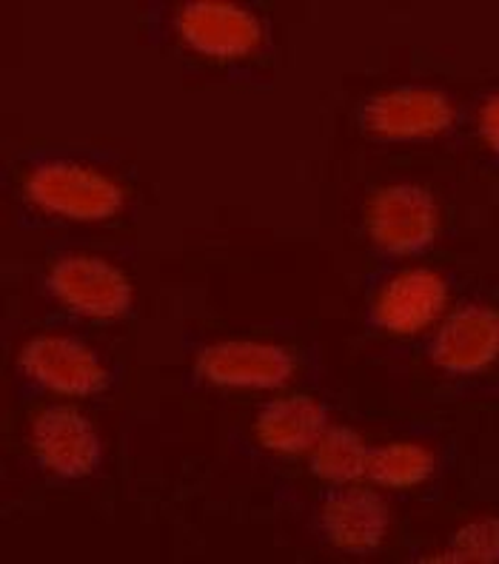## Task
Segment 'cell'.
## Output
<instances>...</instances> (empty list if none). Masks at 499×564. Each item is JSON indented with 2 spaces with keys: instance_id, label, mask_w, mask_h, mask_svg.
Instances as JSON below:
<instances>
[{
  "instance_id": "cell-2",
  "label": "cell",
  "mask_w": 499,
  "mask_h": 564,
  "mask_svg": "<svg viewBox=\"0 0 499 564\" xmlns=\"http://www.w3.org/2000/svg\"><path fill=\"white\" fill-rule=\"evenodd\" d=\"M368 235L386 254L409 257L434 242L440 208L425 188L411 183L386 186L368 203Z\"/></svg>"
},
{
  "instance_id": "cell-4",
  "label": "cell",
  "mask_w": 499,
  "mask_h": 564,
  "mask_svg": "<svg viewBox=\"0 0 499 564\" xmlns=\"http://www.w3.org/2000/svg\"><path fill=\"white\" fill-rule=\"evenodd\" d=\"M294 357L280 345L229 343L206 345L195 359V373L211 386L243 388V391H271L285 386L294 373Z\"/></svg>"
},
{
  "instance_id": "cell-10",
  "label": "cell",
  "mask_w": 499,
  "mask_h": 564,
  "mask_svg": "<svg viewBox=\"0 0 499 564\" xmlns=\"http://www.w3.org/2000/svg\"><path fill=\"white\" fill-rule=\"evenodd\" d=\"M448 303V285L429 269L400 271L380 289L371 317L389 334H420L443 314Z\"/></svg>"
},
{
  "instance_id": "cell-14",
  "label": "cell",
  "mask_w": 499,
  "mask_h": 564,
  "mask_svg": "<svg viewBox=\"0 0 499 564\" xmlns=\"http://www.w3.org/2000/svg\"><path fill=\"white\" fill-rule=\"evenodd\" d=\"M434 454L429 447L416 442H394L368 451V470L366 476L371 482L386 485V488H414L431 479L434 474Z\"/></svg>"
},
{
  "instance_id": "cell-8",
  "label": "cell",
  "mask_w": 499,
  "mask_h": 564,
  "mask_svg": "<svg viewBox=\"0 0 499 564\" xmlns=\"http://www.w3.org/2000/svg\"><path fill=\"white\" fill-rule=\"evenodd\" d=\"M177 32L186 46L217 61L249 55L263 41V26L249 9L217 0L186 3L177 14Z\"/></svg>"
},
{
  "instance_id": "cell-15",
  "label": "cell",
  "mask_w": 499,
  "mask_h": 564,
  "mask_svg": "<svg viewBox=\"0 0 499 564\" xmlns=\"http://www.w3.org/2000/svg\"><path fill=\"white\" fill-rule=\"evenodd\" d=\"M440 562L457 564H497L499 562V519L486 517L465 524L454 533L451 547Z\"/></svg>"
},
{
  "instance_id": "cell-1",
  "label": "cell",
  "mask_w": 499,
  "mask_h": 564,
  "mask_svg": "<svg viewBox=\"0 0 499 564\" xmlns=\"http://www.w3.org/2000/svg\"><path fill=\"white\" fill-rule=\"evenodd\" d=\"M23 188L32 206L66 220H109L123 208V192L118 183H111L89 165L69 163V160L41 163L29 174Z\"/></svg>"
},
{
  "instance_id": "cell-13",
  "label": "cell",
  "mask_w": 499,
  "mask_h": 564,
  "mask_svg": "<svg viewBox=\"0 0 499 564\" xmlns=\"http://www.w3.org/2000/svg\"><path fill=\"white\" fill-rule=\"evenodd\" d=\"M312 451V474L323 479V482L348 485L366 476L368 447L362 436L351 431V427H326Z\"/></svg>"
},
{
  "instance_id": "cell-11",
  "label": "cell",
  "mask_w": 499,
  "mask_h": 564,
  "mask_svg": "<svg viewBox=\"0 0 499 564\" xmlns=\"http://www.w3.org/2000/svg\"><path fill=\"white\" fill-rule=\"evenodd\" d=\"M319 524L337 551L371 553L389 533V508L375 490H340L323 502Z\"/></svg>"
},
{
  "instance_id": "cell-12",
  "label": "cell",
  "mask_w": 499,
  "mask_h": 564,
  "mask_svg": "<svg viewBox=\"0 0 499 564\" xmlns=\"http://www.w3.org/2000/svg\"><path fill=\"white\" fill-rule=\"evenodd\" d=\"M326 420V408L312 397H283L257 413L254 436L274 454H303L317 445Z\"/></svg>"
},
{
  "instance_id": "cell-16",
  "label": "cell",
  "mask_w": 499,
  "mask_h": 564,
  "mask_svg": "<svg viewBox=\"0 0 499 564\" xmlns=\"http://www.w3.org/2000/svg\"><path fill=\"white\" fill-rule=\"evenodd\" d=\"M479 134L499 154V91L488 97L479 109Z\"/></svg>"
},
{
  "instance_id": "cell-3",
  "label": "cell",
  "mask_w": 499,
  "mask_h": 564,
  "mask_svg": "<svg viewBox=\"0 0 499 564\" xmlns=\"http://www.w3.org/2000/svg\"><path fill=\"white\" fill-rule=\"evenodd\" d=\"M52 296L89 319H118L132 305V282L100 257H61L46 274Z\"/></svg>"
},
{
  "instance_id": "cell-5",
  "label": "cell",
  "mask_w": 499,
  "mask_h": 564,
  "mask_svg": "<svg viewBox=\"0 0 499 564\" xmlns=\"http://www.w3.org/2000/svg\"><path fill=\"white\" fill-rule=\"evenodd\" d=\"M18 365L32 382L63 397H91L109 386V371L98 354L72 337L29 339Z\"/></svg>"
},
{
  "instance_id": "cell-7",
  "label": "cell",
  "mask_w": 499,
  "mask_h": 564,
  "mask_svg": "<svg viewBox=\"0 0 499 564\" xmlns=\"http://www.w3.org/2000/svg\"><path fill=\"white\" fill-rule=\"evenodd\" d=\"M32 451L37 462L63 479H80L98 468L100 440L84 413L66 405H52L32 422Z\"/></svg>"
},
{
  "instance_id": "cell-6",
  "label": "cell",
  "mask_w": 499,
  "mask_h": 564,
  "mask_svg": "<svg viewBox=\"0 0 499 564\" xmlns=\"http://www.w3.org/2000/svg\"><path fill=\"white\" fill-rule=\"evenodd\" d=\"M454 115V104L440 89L405 86L371 97L362 106V126L382 140H425L443 134Z\"/></svg>"
},
{
  "instance_id": "cell-9",
  "label": "cell",
  "mask_w": 499,
  "mask_h": 564,
  "mask_svg": "<svg viewBox=\"0 0 499 564\" xmlns=\"http://www.w3.org/2000/svg\"><path fill=\"white\" fill-rule=\"evenodd\" d=\"M431 362L445 373H479L499 359V311L463 305L431 339Z\"/></svg>"
}]
</instances>
